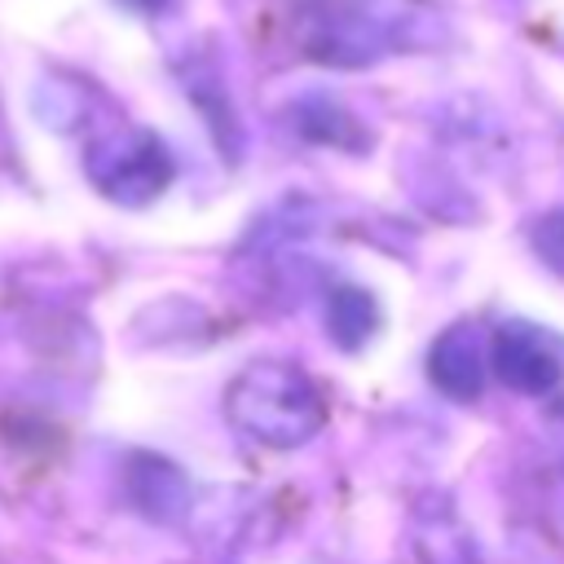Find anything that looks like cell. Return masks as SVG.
Instances as JSON below:
<instances>
[{
	"mask_svg": "<svg viewBox=\"0 0 564 564\" xmlns=\"http://www.w3.org/2000/svg\"><path fill=\"white\" fill-rule=\"evenodd\" d=\"M326 330H330V339L339 348L357 352L379 330V304H375V295L361 291V286H352V282L335 286L330 300H326Z\"/></svg>",
	"mask_w": 564,
	"mask_h": 564,
	"instance_id": "obj_6",
	"label": "cell"
},
{
	"mask_svg": "<svg viewBox=\"0 0 564 564\" xmlns=\"http://www.w3.org/2000/svg\"><path fill=\"white\" fill-rule=\"evenodd\" d=\"M436 35L427 0H313L300 18V44L322 66H370L392 53H410Z\"/></svg>",
	"mask_w": 564,
	"mask_h": 564,
	"instance_id": "obj_1",
	"label": "cell"
},
{
	"mask_svg": "<svg viewBox=\"0 0 564 564\" xmlns=\"http://www.w3.org/2000/svg\"><path fill=\"white\" fill-rule=\"evenodd\" d=\"M172 172L176 167H172L167 145L145 128H119L88 150V176L97 181V189L128 207L159 198Z\"/></svg>",
	"mask_w": 564,
	"mask_h": 564,
	"instance_id": "obj_3",
	"label": "cell"
},
{
	"mask_svg": "<svg viewBox=\"0 0 564 564\" xmlns=\"http://www.w3.org/2000/svg\"><path fill=\"white\" fill-rule=\"evenodd\" d=\"M132 494H137V502H141L150 516H159V520L181 516L185 502H189L185 476H181L172 463L154 458V454H141V458L132 463Z\"/></svg>",
	"mask_w": 564,
	"mask_h": 564,
	"instance_id": "obj_7",
	"label": "cell"
},
{
	"mask_svg": "<svg viewBox=\"0 0 564 564\" xmlns=\"http://www.w3.org/2000/svg\"><path fill=\"white\" fill-rule=\"evenodd\" d=\"M123 4H128V9H141V13H159L167 0H123Z\"/></svg>",
	"mask_w": 564,
	"mask_h": 564,
	"instance_id": "obj_11",
	"label": "cell"
},
{
	"mask_svg": "<svg viewBox=\"0 0 564 564\" xmlns=\"http://www.w3.org/2000/svg\"><path fill=\"white\" fill-rule=\"evenodd\" d=\"M529 242H533L538 260H542L555 278H564V207L542 212V216L533 220V229H529Z\"/></svg>",
	"mask_w": 564,
	"mask_h": 564,
	"instance_id": "obj_10",
	"label": "cell"
},
{
	"mask_svg": "<svg viewBox=\"0 0 564 564\" xmlns=\"http://www.w3.org/2000/svg\"><path fill=\"white\" fill-rule=\"evenodd\" d=\"M427 379L449 401H476L489 388V339L471 322L445 326L427 348Z\"/></svg>",
	"mask_w": 564,
	"mask_h": 564,
	"instance_id": "obj_5",
	"label": "cell"
},
{
	"mask_svg": "<svg viewBox=\"0 0 564 564\" xmlns=\"http://www.w3.org/2000/svg\"><path fill=\"white\" fill-rule=\"evenodd\" d=\"M229 419L269 449H300L326 423V401L317 383L282 357H256L225 392Z\"/></svg>",
	"mask_w": 564,
	"mask_h": 564,
	"instance_id": "obj_2",
	"label": "cell"
},
{
	"mask_svg": "<svg viewBox=\"0 0 564 564\" xmlns=\"http://www.w3.org/2000/svg\"><path fill=\"white\" fill-rule=\"evenodd\" d=\"M414 546H419L423 564H476L471 538L463 533L458 520H423Z\"/></svg>",
	"mask_w": 564,
	"mask_h": 564,
	"instance_id": "obj_9",
	"label": "cell"
},
{
	"mask_svg": "<svg viewBox=\"0 0 564 564\" xmlns=\"http://www.w3.org/2000/svg\"><path fill=\"white\" fill-rule=\"evenodd\" d=\"M295 128H300L308 141H322V145H344V150H352V145L361 150V145H366L357 119H352L344 106L326 101V97H304V101L295 106Z\"/></svg>",
	"mask_w": 564,
	"mask_h": 564,
	"instance_id": "obj_8",
	"label": "cell"
},
{
	"mask_svg": "<svg viewBox=\"0 0 564 564\" xmlns=\"http://www.w3.org/2000/svg\"><path fill=\"white\" fill-rule=\"evenodd\" d=\"M489 379L520 397H546L564 383V339L529 317H507L489 335Z\"/></svg>",
	"mask_w": 564,
	"mask_h": 564,
	"instance_id": "obj_4",
	"label": "cell"
}]
</instances>
